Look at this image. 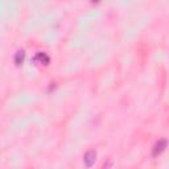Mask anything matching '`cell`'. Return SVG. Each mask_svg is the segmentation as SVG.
<instances>
[{"label":"cell","instance_id":"obj_2","mask_svg":"<svg viewBox=\"0 0 169 169\" xmlns=\"http://www.w3.org/2000/svg\"><path fill=\"white\" fill-rule=\"evenodd\" d=\"M167 144H168V141L165 140V139H162V140L158 141V143L156 144V145H155V148H153V151H152V156L155 157V156H157V155H160V153L167 148Z\"/></svg>","mask_w":169,"mask_h":169},{"label":"cell","instance_id":"obj_4","mask_svg":"<svg viewBox=\"0 0 169 169\" xmlns=\"http://www.w3.org/2000/svg\"><path fill=\"white\" fill-rule=\"evenodd\" d=\"M36 58H38L40 61H41V62H44V63H45V65H46V63L49 62V58L45 56V53H38L37 56H36Z\"/></svg>","mask_w":169,"mask_h":169},{"label":"cell","instance_id":"obj_3","mask_svg":"<svg viewBox=\"0 0 169 169\" xmlns=\"http://www.w3.org/2000/svg\"><path fill=\"white\" fill-rule=\"evenodd\" d=\"M24 56H25L24 50H17V53L15 54V63H16V65H21L24 61Z\"/></svg>","mask_w":169,"mask_h":169},{"label":"cell","instance_id":"obj_1","mask_svg":"<svg viewBox=\"0 0 169 169\" xmlns=\"http://www.w3.org/2000/svg\"><path fill=\"white\" fill-rule=\"evenodd\" d=\"M95 160H97V152L93 151V150L89 151L86 155H84V157H83V162H84V165H86L87 168L93 167L94 162H95Z\"/></svg>","mask_w":169,"mask_h":169},{"label":"cell","instance_id":"obj_5","mask_svg":"<svg viewBox=\"0 0 169 169\" xmlns=\"http://www.w3.org/2000/svg\"><path fill=\"white\" fill-rule=\"evenodd\" d=\"M94 2H97V0H94Z\"/></svg>","mask_w":169,"mask_h":169}]
</instances>
